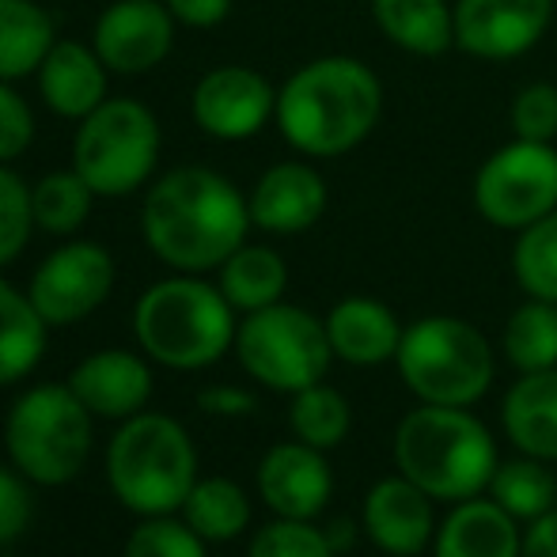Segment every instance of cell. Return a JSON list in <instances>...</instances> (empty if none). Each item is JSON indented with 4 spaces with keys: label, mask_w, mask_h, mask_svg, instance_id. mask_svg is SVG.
Returning a JSON list of instances; mask_svg holds the SVG:
<instances>
[{
    "label": "cell",
    "mask_w": 557,
    "mask_h": 557,
    "mask_svg": "<svg viewBox=\"0 0 557 557\" xmlns=\"http://www.w3.org/2000/svg\"><path fill=\"white\" fill-rule=\"evenodd\" d=\"M194 122L216 140H247L277 114V91L247 65L213 69L194 88Z\"/></svg>",
    "instance_id": "13"
},
{
    "label": "cell",
    "mask_w": 557,
    "mask_h": 557,
    "mask_svg": "<svg viewBox=\"0 0 557 557\" xmlns=\"http://www.w3.org/2000/svg\"><path fill=\"white\" fill-rule=\"evenodd\" d=\"M183 520L206 543H232L250 523V497L232 478H198L183 500Z\"/></svg>",
    "instance_id": "27"
},
{
    "label": "cell",
    "mask_w": 557,
    "mask_h": 557,
    "mask_svg": "<svg viewBox=\"0 0 557 557\" xmlns=\"http://www.w3.org/2000/svg\"><path fill=\"white\" fill-rule=\"evenodd\" d=\"M235 357L250 380L265 383L270 391H296L323 383L334 360V345L326 323L296 304H270L250 311L235 331Z\"/></svg>",
    "instance_id": "8"
},
{
    "label": "cell",
    "mask_w": 557,
    "mask_h": 557,
    "mask_svg": "<svg viewBox=\"0 0 557 557\" xmlns=\"http://www.w3.org/2000/svg\"><path fill=\"white\" fill-rule=\"evenodd\" d=\"M512 273L528 296L557 304V209L520 232L512 247Z\"/></svg>",
    "instance_id": "31"
},
{
    "label": "cell",
    "mask_w": 557,
    "mask_h": 557,
    "mask_svg": "<svg viewBox=\"0 0 557 557\" xmlns=\"http://www.w3.org/2000/svg\"><path fill=\"white\" fill-rule=\"evenodd\" d=\"M140 227L160 262L183 273H206L243 247L250 201L216 171L178 168L148 190Z\"/></svg>",
    "instance_id": "1"
},
{
    "label": "cell",
    "mask_w": 557,
    "mask_h": 557,
    "mask_svg": "<svg viewBox=\"0 0 557 557\" xmlns=\"http://www.w3.org/2000/svg\"><path fill=\"white\" fill-rule=\"evenodd\" d=\"M35 227V209H30V190L15 171L0 163V265L15 262L23 255Z\"/></svg>",
    "instance_id": "34"
},
{
    "label": "cell",
    "mask_w": 557,
    "mask_h": 557,
    "mask_svg": "<svg viewBox=\"0 0 557 557\" xmlns=\"http://www.w3.org/2000/svg\"><path fill=\"white\" fill-rule=\"evenodd\" d=\"M508 122H512V137L554 145V137H557V88L554 84H546V81L523 84V88L516 91L512 107H508Z\"/></svg>",
    "instance_id": "36"
},
{
    "label": "cell",
    "mask_w": 557,
    "mask_h": 557,
    "mask_svg": "<svg viewBox=\"0 0 557 557\" xmlns=\"http://www.w3.org/2000/svg\"><path fill=\"white\" fill-rule=\"evenodd\" d=\"M326 334H331L334 357L357 368L395 360L398 345H403V323L387 304L372 300V296H349V300L334 304L326 315Z\"/></svg>",
    "instance_id": "19"
},
{
    "label": "cell",
    "mask_w": 557,
    "mask_h": 557,
    "mask_svg": "<svg viewBox=\"0 0 557 557\" xmlns=\"http://www.w3.org/2000/svg\"><path fill=\"white\" fill-rule=\"evenodd\" d=\"M91 198H96V190H91L76 171H53V175H46L42 183L30 190L35 224L53 235L76 232V227L88 221Z\"/></svg>",
    "instance_id": "32"
},
{
    "label": "cell",
    "mask_w": 557,
    "mask_h": 557,
    "mask_svg": "<svg viewBox=\"0 0 557 557\" xmlns=\"http://www.w3.org/2000/svg\"><path fill=\"white\" fill-rule=\"evenodd\" d=\"M69 387L96 418L125 421L152 398V368L129 349H99L69 372Z\"/></svg>",
    "instance_id": "16"
},
{
    "label": "cell",
    "mask_w": 557,
    "mask_h": 557,
    "mask_svg": "<svg viewBox=\"0 0 557 557\" xmlns=\"http://www.w3.org/2000/svg\"><path fill=\"white\" fill-rule=\"evenodd\" d=\"M505 352L516 372L557 368V304L535 296L520 304L505 323Z\"/></svg>",
    "instance_id": "28"
},
{
    "label": "cell",
    "mask_w": 557,
    "mask_h": 557,
    "mask_svg": "<svg viewBox=\"0 0 557 557\" xmlns=\"http://www.w3.org/2000/svg\"><path fill=\"white\" fill-rule=\"evenodd\" d=\"M206 546V539L186 520H175V512L140 516L129 543H125V557H209Z\"/></svg>",
    "instance_id": "33"
},
{
    "label": "cell",
    "mask_w": 557,
    "mask_h": 557,
    "mask_svg": "<svg viewBox=\"0 0 557 557\" xmlns=\"http://www.w3.org/2000/svg\"><path fill=\"white\" fill-rule=\"evenodd\" d=\"M398 474L433 500L478 497L497 474V444L467 406H418L395 433Z\"/></svg>",
    "instance_id": "3"
},
{
    "label": "cell",
    "mask_w": 557,
    "mask_h": 557,
    "mask_svg": "<svg viewBox=\"0 0 557 557\" xmlns=\"http://www.w3.org/2000/svg\"><path fill=\"white\" fill-rule=\"evenodd\" d=\"M337 550L326 531L311 528V520H273L250 543L247 557H334Z\"/></svg>",
    "instance_id": "35"
},
{
    "label": "cell",
    "mask_w": 557,
    "mask_h": 557,
    "mask_svg": "<svg viewBox=\"0 0 557 557\" xmlns=\"http://www.w3.org/2000/svg\"><path fill=\"white\" fill-rule=\"evenodd\" d=\"M107 482L133 516L183 512L198 482L194 441L168 413H133L107 444Z\"/></svg>",
    "instance_id": "5"
},
{
    "label": "cell",
    "mask_w": 557,
    "mask_h": 557,
    "mask_svg": "<svg viewBox=\"0 0 557 557\" xmlns=\"http://www.w3.org/2000/svg\"><path fill=\"white\" fill-rule=\"evenodd\" d=\"M96 413L73 395L69 383H42L15 398L4 421V447L12 467L35 485H69L91 455Z\"/></svg>",
    "instance_id": "6"
},
{
    "label": "cell",
    "mask_w": 557,
    "mask_h": 557,
    "mask_svg": "<svg viewBox=\"0 0 557 557\" xmlns=\"http://www.w3.org/2000/svg\"><path fill=\"white\" fill-rule=\"evenodd\" d=\"M523 557H557V508L531 523L523 535Z\"/></svg>",
    "instance_id": "41"
},
{
    "label": "cell",
    "mask_w": 557,
    "mask_h": 557,
    "mask_svg": "<svg viewBox=\"0 0 557 557\" xmlns=\"http://www.w3.org/2000/svg\"><path fill=\"white\" fill-rule=\"evenodd\" d=\"M163 4L186 27H216L232 12V0H163Z\"/></svg>",
    "instance_id": "40"
},
{
    "label": "cell",
    "mask_w": 557,
    "mask_h": 557,
    "mask_svg": "<svg viewBox=\"0 0 557 557\" xmlns=\"http://www.w3.org/2000/svg\"><path fill=\"white\" fill-rule=\"evenodd\" d=\"M35 137V117H30V107L0 81V163L15 160L23 148Z\"/></svg>",
    "instance_id": "38"
},
{
    "label": "cell",
    "mask_w": 557,
    "mask_h": 557,
    "mask_svg": "<svg viewBox=\"0 0 557 557\" xmlns=\"http://www.w3.org/2000/svg\"><path fill=\"white\" fill-rule=\"evenodd\" d=\"M383 111V84L364 61L331 53L296 69L277 91V125L304 156L334 160L375 129Z\"/></svg>",
    "instance_id": "2"
},
{
    "label": "cell",
    "mask_w": 557,
    "mask_h": 557,
    "mask_svg": "<svg viewBox=\"0 0 557 557\" xmlns=\"http://www.w3.org/2000/svg\"><path fill=\"white\" fill-rule=\"evenodd\" d=\"M53 50V20L30 0H0V81L35 73Z\"/></svg>",
    "instance_id": "26"
},
{
    "label": "cell",
    "mask_w": 557,
    "mask_h": 557,
    "mask_svg": "<svg viewBox=\"0 0 557 557\" xmlns=\"http://www.w3.org/2000/svg\"><path fill=\"white\" fill-rule=\"evenodd\" d=\"M398 372L406 387L433 406H470L493 383V349L474 323L429 315L403 331Z\"/></svg>",
    "instance_id": "7"
},
{
    "label": "cell",
    "mask_w": 557,
    "mask_h": 557,
    "mask_svg": "<svg viewBox=\"0 0 557 557\" xmlns=\"http://www.w3.org/2000/svg\"><path fill=\"white\" fill-rule=\"evenodd\" d=\"M175 15L156 0H117L96 23V53L111 73H148L171 53Z\"/></svg>",
    "instance_id": "14"
},
{
    "label": "cell",
    "mask_w": 557,
    "mask_h": 557,
    "mask_svg": "<svg viewBox=\"0 0 557 557\" xmlns=\"http://www.w3.org/2000/svg\"><path fill=\"white\" fill-rule=\"evenodd\" d=\"M557 0H455V46L478 61H512L543 42Z\"/></svg>",
    "instance_id": "12"
},
{
    "label": "cell",
    "mask_w": 557,
    "mask_h": 557,
    "mask_svg": "<svg viewBox=\"0 0 557 557\" xmlns=\"http://www.w3.org/2000/svg\"><path fill=\"white\" fill-rule=\"evenodd\" d=\"M198 406L213 418H247V413H255L258 403L243 387H209L198 395Z\"/></svg>",
    "instance_id": "39"
},
{
    "label": "cell",
    "mask_w": 557,
    "mask_h": 557,
    "mask_svg": "<svg viewBox=\"0 0 557 557\" xmlns=\"http://www.w3.org/2000/svg\"><path fill=\"white\" fill-rule=\"evenodd\" d=\"M474 209L485 224L523 232L557 209V148L512 137L474 175Z\"/></svg>",
    "instance_id": "10"
},
{
    "label": "cell",
    "mask_w": 557,
    "mask_h": 557,
    "mask_svg": "<svg viewBox=\"0 0 557 557\" xmlns=\"http://www.w3.org/2000/svg\"><path fill=\"white\" fill-rule=\"evenodd\" d=\"M490 490H493V500H497L508 516L528 520V523H535L539 516L550 512L554 500H557L554 474L543 467V459H535V455L500 462L497 474H493V482H490Z\"/></svg>",
    "instance_id": "29"
},
{
    "label": "cell",
    "mask_w": 557,
    "mask_h": 557,
    "mask_svg": "<svg viewBox=\"0 0 557 557\" xmlns=\"http://www.w3.org/2000/svg\"><path fill=\"white\" fill-rule=\"evenodd\" d=\"M38 88L46 107L61 117H88L99 103H107V65L81 42H53L38 65Z\"/></svg>",
    "instance_id": "21"
},
{
    "label": "cell",
    "mask_w": 557,
    "mask_h": 557,
    "mask_svg": "<svg viewBox=\"0 0 557 557\" xmlns=\"http://www.w3.org/2000/svg\"><path fill=\"white\" fill-rule=\"evenodd\" d=\"M30 512H35V500H30L27 478L20 470L0 467V546L15 543L27 531Z\"/></svg>",
    "instance_id": "37"
},
{
    "label": "cell",
    "mask_w": 557,
    "mask_h": 557,
    "mask_svg": "<svg viewBox=\"0 0 557 557\" xmlns=\"http://www.w3.org/2000/svg\"><path fill=\"white\" fill-rule=\"evenodd\" d=\"M288 285V265L273 247H247L243 243L221 265V293L235 311H262L281 304Z\"/></svg>",
    "instance_id": "25"
},
{
    "label": "cell",
    "mask_w": 557,
    "mask_h": 557,
    "mask_svg": "<svg viewBox=\"0 0 557 557\" xmlns=\"http://www.w3.org/2000/svg\"><path fill=\"white\" fill-rule=\"evenodd\" d=\"M326 213V183L311 163H273L250 194V224L273 235H296Z\"/></svg>",
    "instance_id": "17"
},
{
    "label": "cell",
    "mask_w": 557,
    "mask_h": 557,
    "mask_svg": "<svg viewBox=\"0 0 557 557\" xmlns=\"http://www.w3.org/2000/svg\"><path fill=\"white\" fill-rule=\"evenodd\" d=\"M497 500L467 497L436 531V557H523V535Z\"/></svg>",
    "instance_id": "20"
},
{
    "label": "cell",
    "mask_w": 557,
    "mask_h": 557,
    "mask_svg": "<svg viewBox=\"0 0 557 557\" xmlns=\"http://www.w3.org/2000/svg\"><path fill=\"white\" fill-rule=\"evenodd\" d=\"M46 323L30 296L0 277V387H12L38 368L46 352Z\"/></svg>",
    "instance_id": "24"
},
{
    "label": "cell",
    "mask_w": 557,
    "mask_h": 557,
    "mask_svg": "<svg viewBox=\"0 0 557 557\" xmlns=\"http://www.w3.org/2000/svg\"><path fill=\"white\" fill-rule=\"evenodd\" d=\"M349 403H345L342 391L326 387V383H311V387L296 391L293 410H288V425H293L296 441L319 447V451H331L349 436Z\"/></svg>",
    "instance_id": "30"
},
{
    "label": "cell",
    "mask_w": 557,
    "mask_h": 557,
    "mask_svg": "<svg viewBox=\"0 0 557 557\" xmlns=\"http://www.w3.org/2000/svg\"><path fill=\"white\" fill-rule=\"evenodd\" d=\"M81 122L73 140V171L99 198L133 194L152 175L160 156V125L145 103L107 99Z\"/></svg>",
    "instance_id": "9"
},
{
    "label": "cell",
    "mask_w": 557,
    "mask_h": 557,
    "mask_svg": "<svg viewBox=\"0 0 557 557\" xmlns=\"http://www.w3.org/2000/svg\"><path fill=\"white\" fill-rule=\"evenodd\" d=\"M258 493L281 520H315L334 493L331 462L304 441L273 444L258 462Z\"/></svg>",
    "instance_id": "15"
},
{
    "label": "cell",
    "mask_w": 557,
    "mask_h": 557,
    "mask_svg": "<svg viewBox=\"0 0 557 557\" xmlns=\"http://www.w3.org/2000/svg\"><path fill=\"white\" fill-rule=\"evenodd\" d=\"M235 308L221 288L198 277L156 281L133 308V334L140 349L163 368L198 372L235 345Z\"/></svg>",
    "instance_id": "4"
},
{
    "label": "cell",
    "mask_w": 557,
    "mask_h": 557,
    "mask_svg": "<svg viewBox=\"0 0 557 557\" xmlns=\"http://www.w3.org/2000/svg\"><path fill=\"white\" fill-rule=\"evenodd\" d=\"M508 441L523 455L557 459V368L546 372H523L520 383L505 395L500 406Z\"/></svg>",
    "instance_id": "22"
},
{
    "label": "cell",
    "mask_w": 557,
    "mask_h": 557,
    "mask_svg": "<svg viewBox=\"0 0 557 557\" xmlns=\"http://www.w3.org/2000/svg\"><path fill=\"white\" fill-rule=\"evenodd\" d=\"M375 27L413 58H441L455 46V4L447 0H372Z\"/></svg>",
    "instance_id": "23"
},
{
    "label": "cell",
    "mask_w": 557,
    "mask_h": 557,
    "mask_svg": "<svg viewBox=\"0 0 557 557\" xmlns=\"http://www.w3.org/2000/svg\"><path fill=\"white\" fill-rule=\"evenodd\" d=\"M364 531L383 554H421L433 543V497L406 474L383 478L364 497Z\"/></svg>",
    "instance_id": "18"
},
{
    "label": "cell",
    "mask_w": 557,
    "mask_h": 557,
    "mask_svg": "<svg viewBox=\"0 0 557 557\" xmlns=\"http://www.w3.org/2000/svg\"><path fill=\"white\" fill-rule=\"evenodd\" d=\"M114 288V258L99 243L58 247L30 277V304L50 326H73L88 319Z\"/></svg>",
    "instance_id": "11"
}]
</instances>
